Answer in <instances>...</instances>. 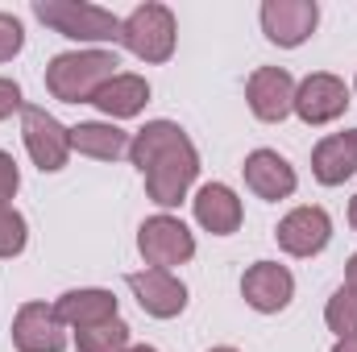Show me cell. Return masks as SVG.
Here are the masks:
<instances>
[{"mask_svg": "<svg viewBox=\"0 0 357 352\" xmlns=\"http://www.w3.org/2000/svg\"><path fill=\"white\" fill-rule=\"evenodd\" d=\"M129 158L146 178V191L154 203L175 207L187 195L191 178L199 175V158L195 145L187 141V133L171 120H150L133 141H129Z\"/></svg>", "mask_w": 357, "mask_h": 352, "instance_id": "1", "label": "cell"}, {"mask_svg": "<svg viewBox=\"0 0 357 352\" xmlns=\"http://www.w3.org/2000/svg\"><path fill=\"white\" fill-rule=\"evenodd\" d=\"M116 54L108 50H79V54H59L46 67V88L54 99L63 104H91L96 91L104 88L108 79H116Z\"/></svg>", "mask_w": 357, "mask_h": 352, "instance_id": "2", "label": "cell"}, {"mask_svg": "<svg viewBox=\"0 0 357 352\" xmlns=\"http://www.w3.org/2000/svg\"><path fill=\"white\" fill-rule=\"evenodd\" d=\"M38 21L59 29L63 38H75V42H108V38H121V21L100 8V4H84V0H38L33 4Z\"/></svg>", "mask_w": 357, "mask_h": 352, "instance_id": "3", "label": "cell"}, {"mask_svg": "<svg viewBox=\"0 0 357 352\" xmlns=\"http://www.w3.org/2000/svg\"><path fill=\"white\" fill-rule=\"evenodd\" d=\"M121 42L146 58V63H167L175 54V17L167 4H142L121 21Z\"/></svg>", "mask_w": 357, "mask_h": 352, "instance_id": "4", "label": "cell"}, {"mask_svg": "<svg viewBox=\"0 0 357 352\" xmlns=\"http://www.w3.org/2000/svg\"><path fill=\"white\" fill-rule=\"evenodd\" d=\"M21 133H25V150L38 162V170H63L71 158V129H63L46 108L25 104L21 108Z\"/></svg>", "mask_w": 357, "mask_h": 352, "instance_id": "5", "label": "cell"}, {"mask_svg": "<svg viewBox=\"0 0 357 352\" xmlns=\"http://www.w3.org/2000/svg\"><path fill=\"white\" fill-rule=\"evenodd\" d=\"M137 249H142V257L154 265V269H171V265L191 262V253H195V237L187 232V224L175 220V216H154V220L142 224V232H137Z\"/></svg>", "mask_w": 357, "mask_h": 352, "instance_id": "6", "label": "cell"}, {"mask_svg": "<svg viewBox=\"0 0 357 352\" xmlns=\"http://www.w3.org/2000/svg\"><path fill=\"white\" fill-rule=\"evenodd\" d=\"M320 21L316 0H266L262 4V29L274 46H299L312 38Z\"/></svg>", "mask_w": 357, "mask_h": 352, "instance_id": "7", "label": "cell"}, {"mask_svg": "<svg viewBox=\"0 0 357 352\" xmlns=\"http://www.w3.org/2000/svg\"><path fill=\"white\" fill-rule=\"evenodd\" d=\"M63 319L54 307L46 303H25L13 319V344L21 352H63L67 349V336H63Z\"/></svg>", "mask_w": 357, "mask_h": 352, "instance_id": "8", "label": "cell"}, {"mask_svg": "<svg viewBox=\"0 0 357 352\" xmlns=\"http://www.w3.org/2000/svg\"><path fill=\"white\" fill-rule=\"evenodd\" d=\"M129 290L137 294L142 311H150L154 319H175L187 307V286L171 269H137L129 273Z\"/></svg>", "mask_w": 357, "mask_h": 352, "instance_id": "9", "label": "cell"}, {"mask_svg": "<svg viewBox=\"0 0 357 352\" xmlns=\"http://www.w3.org/2000/svg\"><path fill=\"white\" fill-rule=\"evenodd\" d=\"M241 294H245V303L254 307V311H282L287 303H291V294H295V278H291V269L278 262H258L245 269V278H241Z\"/></svg>", "mask_w": 357, "mask_h": 352, "instance_id": "10", "label": "cell"}, {"mask_svg": "<svg viewBox=\"0 0 357 352\" xmlns=\"http://www.w3.org/2000/svg\"><path fill=\"white\" fill-rule=\"evenodd\" d=\"M307 125H328L349 108V91L337 75H307L295 88V104H291Z\"/></svg>", "mask_w": 357, "mask_h": 352, "instance_id": "11", "label": "cell"}, {"mask_svg": "<svg viewBox=\"0 0 357 352\" xmlns=\"http://www.w3.org/2000/svg\"><path fill=\"white\" fill-rule=\"evenodd\" d=\"M274 237H278V245L291 257H312V253H320L328 245L333 224H328V216L320 207H295L291 216H282V224H278Z\"/></svg>", "mask_w": 357, "mask_h": 352, "instance_id": "12", "label": "cell"}, {"mask_svg": "<svg viewBox=\"0 0 357 352\" xmlns=\"http://www.w3.org/2000/svg\"><path fill=\"white\" fill-rule=\"evenodd\" d=\"M245 95H250V108H254L258 120H282L295 104V83L282 67H262V71L250 75Z\"/></svg>", "mask_w": 357, "mask_h": 352, "instance_id": "13", "label": "cell"}, {"mask_svg": "<svg viewBox=\"0 0 357 352\" xmlns=\"http://www.w3.org/2000/svg\"><path fill=\"white\" fill-rule=\"evenodd\" d=\"M241 170H245V186H250L254 195H262V199H287V195L295 191V170H291V162L278 158L274 150L250 154Z\"/></svg>", "mask_w": 357, "mask_h": 352, "instance_id": "14", "label": "cell"}, {"mask_svg": "<svg viewBox=\"0 0 357 352\" xmlns=\"http://www.w3.org/2000/svg\"><path fill=\"white\" fill-rule=\"evenodd\" d=\"M195 220H199L208 232L229 237V232L241 228V199H237L225 182H208V186H199V195H195Z\"/></svg>", "mask_w": 357, "mask_h": 352, "instance_id": "15", "label": "cell"}, {"mask_svg": "<svg viewBox=\"0 0 357 352\" xmlns=\"http://www.w3.org/2000/svg\"><path fill=\"white\" fill-rule=\"evenodd\" d=\"M59 319L71 323V328H96V323H108L116 319V298L112 290H67L59 303H54Z\"/></svg>", "mask_w": 357, "mask_h": 352, "instance_id": "16", "label": "cell"}, {"mask_svg": "<svg viewBox=\"0 0 357 352\" xmlns=\"http://www.w3.org/2000/svg\"><path fill=\"white\" fill-rule=\"evenodd\" d=\"M312 175L320 178L324 186H337L345 178L357 175V150L349 141V133H337V137H324L312 154Z\"/></svg>", "mask_w": 357, "mask_h": 352, "instance_id": "17", "label": "cell"}, {"mask_svg": "<svg viewBox=\"0 0 357 352\" xmlns=\"http://www.w3.org/2000/svg\"><path fill=\"white\" fill-rule=\"evenodd\" d=\"M146 99H150V83L142 75H116V79H108L96 91L91 104L100 112H108V116H137L146 108Z\"/></svg>", "mask_w": 357, "mask_h": 352, "instance_id": "18", "label": "cell"}, {"mask_svg": "<svg viewBox=\"0 0 357 352\" xmlns=\"http://www.w3.org/2000/svg\"><path fill=\"white\" fill-rule=\"evenodd\" d=\"M71 150H79V154H88V158H100V162H112V158L129 154V133H121L116 125L91 120V125L71 129Z\"/></svg>", "mask_w": 357, "mask_h": 352, "instance_id": "19", "label": "cell"}, {"mask_svg": "<svg viewBox=\"0 0 357 352\" xmlns=\"http://www.w3.org/2000/svg\"><path fill=\"white\" fill-rule=\"evenodd\" d=\"M75 340H79V352H125L129 349V328H125L121 315H116V319H108V323L84 328Z\"/></svg>", "mask_w": 357, "mask_h": 352, "instance_id": "20", "label": "cell"}, {"mask_svg": "<svg viewBox=\"0 0 357 352\" xmlns=\"http://www.w3.org/2000/svg\"><path fill=\"white\" fill-rule=\"evenodd\" d=\"M324 319H328V328L345 340V336H357V294L354 290H337L333 298H328V311H324Z\"/></svg>", "mask_w": 357, "mask_h": 352, "instance_id": "21", "label": "cell"}, {"mask_svg": "<svg viewBox=\"0 0 357 352\" xmlns=\"http://www.w3.org/2000/svg\"><path fill=\"white\" fill-rule=\"evenodd\" d=\"M25 249V220L13 207H0V257H17Z\"/></svg>", "mask_w": 357, "mask_h": 352, "instance_id": "22", "label": "cell"}, {"mask_svg": "<svg viewBox=\"0 0 357 352\" xmlns=\"http://www.w3.org/2000/svg\"><path fill=\"white\" fill-rule=\"evenodd\" d=\"M21 42H25L21 21H17V17H8V13H0V63H8V58L21 50Z\"/></svg>", "mask_w": 357, "mask_h": 352, "instance_id": "23", "label": "cell"}, {"mask_svg": "<svg viewBox=\"0 0 357 352\" xmlns=\"http://www.w3.org/2000/svg\"><path fill=\"white\" fill-rule=\"evenodd\" d=\"M17 182H21V175H17V162L0 150V207H8V199L17 195Z\"/></svg>", "mask_w": 357, "mask_h": 352, "instance_id": "24", "label": "cell"}, {"mask_svg": "<svg viewBox=\"0 0 357 352\" xmlns=\"http://www.w3.org/2000/svg\"><path fill=\"white\" fill-rule=\"evenodd\" d=\"M17 108H25V104H21V88H17L13 79H0V120L13 116Z\"/></svg>", "mask_w": 357, "mask_h": 352, "instance_id": "25", "label": "cell"}, {"mask_svg": "<svg viewBox=\"0 0 357 352\" xmlns=\"http://www.w3.org/2000/svg\"><path fill=\"white\" fill-rule=\"evenodd\" d=\"M345 290H354L357 294V253L349 257V269H345Z\"/></svg>", "mask_w": 357, "mask_h": 352, "instance_id": "26", "label": "cell"}, {"mask_svg": "<svg viewBox=\"0 0 357 352\" xmlns=\"http://www.w3.org/2000/svg\"><path fill=\"white\" fill-rule=\"evenodd\" d=\"M333 352H357V336H345V340H337V349Z\"/></svg>", "mask_w": 357, "mask_h": 352, "instance_id": "27", "label": "cell"}, {"mask_svg": "<svg viewBox=\"0 0 357 352\" xmlns=\"http://www.w3.org/2000/svg\"><path fill=\"white\" fill-rule=\"evenodd\" d=\"M349 224H354V228H357V199H354V203H349Z\"/></svg>", "mask_w": 357, "mask_h": 352, "instance_id": "28", "label": "cell"}, {"mask_svg": "<svg viewBox=\"0 0 357 352\" xmlns=\"http://www.w3.org/2000/svg\"><path fill=\"white\" fill-rule=\"evenodd\" d=\"M125 352H154L150 344H137V349H125Z\"/></svg>", "mask_w": 357, "mask_h": 352, "instance_id": "29", "label": "cell"}, {"mask_svg": "<svg viewBox=\"0 0 357 352\" xmlns=\"http://www.w3.org/2000/svg\"><path fill=\"white\" fill-rule=\"evenodd\" d=\"M349 141H354V150H357V129H354V133H349Z\"/></svg>", "mask_w": 357, "mask_h": 352, "instance_id": "30", "label": "cell"}, {"mask_svg": "<svg viewBox=\"0 0 357 352\" xmlns=\"http://www.w3.org/2000/svg\"><path fill=\"white\" fill-rule=\"evenodd\" d=\"M212 352H237V349H212Z\"/></svg>", "mask_w": 357, "mask_h": 352, "instance_id": "31", "label": "cell"}]
</instances>
